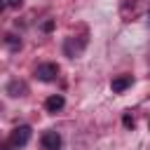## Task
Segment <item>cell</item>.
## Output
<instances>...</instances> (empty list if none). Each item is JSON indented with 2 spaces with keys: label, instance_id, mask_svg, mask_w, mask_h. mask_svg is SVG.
Instances as JSON below:
<instances>
[{
  "label": "cell",
  "instance_id": "cell-1",
  "mask_svg": "<svg viewBox=\"0 0 150 150\" xmlns=\"http://www.w3.org/2000/svg\"><path fill=\"white\" fill-rule=\"evenodd\" d=\"M28 138H30V127L28 124H21V127H16L9 134V145L12 148H21V145L28 143Z\"/></svg>",
  "mask_w": 150,
  "mask_h": 150
},
{
  "label": "cell",
  "instance_id": "cell-2",
  "mask_svg": "<svg viewBox=\"0 0 150 150\" xmlns=\"http://www.w3.org/2000/svg\"><path fill=\"white\" fill-rule=\"evenodd\" d=\"M56 75H59V66L56 63H40L35 68V77L42 80V82H52V80H56Z\"/></svg>",
  "mask_w": 150,
  "mask_h": 150
},
{
  "label": "cell",
  "instance_id": "cell-3",
  "mask_svg": "<svg viewBox=\"0 0 150 150\" xmlns=\"http://www.w3.org/2000/svg\"><path fill=\"white\" fill-rule=\"evenodd\" d=\"M42 148H45V150H59V148H61V136H59V131H45V134H42Z\"/></svg>",
  "mask_w": 150,
  "mask_h": 150
},
{
  "label": "cell",
  "instance_id": "cell-4",
  "mask_svg": "<svg viewBox=\"0 0 150 150\" xmlns=\"http://www.w3.org/2000/svg\"><path fill=\"white\" fill-rule=\"evenodd\" d=\"M131 75H120V77H115L112 82H110V87H112V91L115 94H120V91H124L127 87H131Z\"/></svg>",
  "mask_w": 150,
  "mask_h": 150
},
{
  "label": "cell",
  "instance_id": "cell-5",
  "mask_svg": "<svg viewBox=\"0 0 150 150\" xmlns=\"http://www.w3.org/2000/svg\"><path fill=\"white\" fill-rule=\"evenodd\" d=\"M63 96L61 94H54V96H49L47 101H45V108H47V112H56V110H61L63 108Z\"/></svg>",
  "mask_w": 150,
  "mask_h": 150
},
{
  "label": "cell",
  "instance_id": "cell-6",
  "mask_svg": "<svg viewBox=\"0 0 150 150\" xmlns=\"http://www.w3.org/2000/svg\"><path fill=\"white\" fill-rule=\"evenodd\" d=\"M122 124H124V127H127V129H134V117H131V115H129V112H127V115H124V117H122Z\"/></svg>",
  "mask_w": 150,
  "mask_h": 150
},
{
  "label": "cell",
  "instance_id": "cell-7",
  "mask_svg": "<svg viewBox=\"0 0 150 150\" xmlns=\"http://www.w3.org/2000/svg\"><path fill=\"white\" fill-rule=\"evenodd\" d=\"M42 30H45V33L54 30V21H52V19H49V21H45V23H42Z\"/></svg>",
  "mask_w": 150,
  "mask_h": 150
},
{
  "label": "cell",
  "instance_id": "cell-8",
  "mask_svg": "<svg viewBox=\"0 0 150 150\" xmlns=\"http://www.w3.org/2000/svg\"><path fill=\"white\" fill-rule=\"evenodd\" d=\"M7 2H9L12 7H19V5H21V0H7Z\"/></svg>",
  "mask_w": 150,
  "mask_h": 150
},
{
  "label": "cell",
  "instance_id": "cell-9",
  "mask_svg": "<svg viewBox=\"0 0 150 150\" xmlns=\"http://www.w3.org/2000/svg\"><path fill=\"white\" fill-rule=\"evenodd\" d=\"M0 150H12V145L7 143V145H0Z\"/></svg>",
  "mask_w": 150,
  "mask_h": 150
},
{
  "label": "cell",
  "instance_id": "cell-10",
  "mask_svg": "<svg viewBox=\"0 0 150 150\" xmlns=\"http://www.w3.org/2000/svg\"><path fill=\"white\" fill-rule=\"evenodd\" d=\"M2 9H5V0H0V12H2Z\"/></svg>",
  "mask_w": 150,
  "mask_h": 150
}]
</instances>
